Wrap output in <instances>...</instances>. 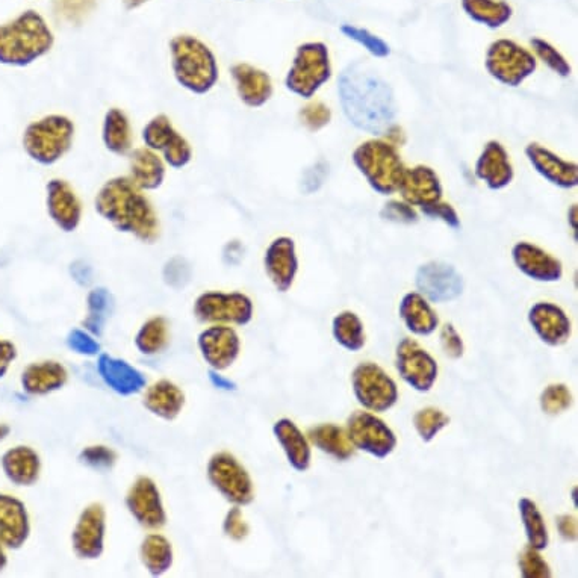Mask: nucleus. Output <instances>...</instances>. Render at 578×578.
I'll use <instances>...</instances> for the list:
<instances>
[{
  "instance_id": "nucleus-44",
  "label": "nucleus",
  "mask_w": 578,
  "mask_h": 578,
  "mask_svg": "<svg viewBox=\"0 0 578 578\" xmlns=\"http://www.w3.org/2000/svg\"><path fill=\"white\" fill-rule=\"evenodd\" d=\"M448 424H450V418L436 408L421 409L414 417L415 429L424 442L433 441Z\"/></svg>"
},
{
  "instance_id": "nucleus-1",
  "label": "nucleus",
  "mask_w": 578,
  "mask_h": 578,
  "mask_svg": "<svg viewBox=\"0 0 578 578\" xmlns=\"http://www.w3.org/2000/svg\"><path fill=\"white\" fill-rule=\"evenodd\" d=\"M342 111L356 128L371 135L388 134L397 115L392 88L364 64H353L339 76Z\"/></svg>"
},
{
  "instance_id": "nucleus-5",
  "label": "nucleus",
  "mask_w": 578,
  "mask_h": 578,
  "mask_svg": "<svg viewBox=\"0 0 578 578\" xmlns=\"http://www.w3.org/2000/svg\"><path fill=\"white\" fill-rule=\"evenodd\" d=\"M75 132V123L67 115H44L26 126L23 149L32 161L50 167L70 152Z\"/></svg>"
},
{
  "instance_id": "nucleus-30",
  "label": "nucleus",
  "mask_w": 578,
  "mask_h": 578,
  "mask_svg": "<svg viewBox=\"0 0 578 578\" xmlns=\"http://www.w3.org/2000/svg\"><path fill=\"white\" fill-rule=\"evenodd\" d=\"M274 435H276L279 444L282 445L289 464L294 470L303 473L311 467V445L294 421L288 420V418L277 421L274 424Z\"/></svg>"
},
{
  "instance_id": "nucleus-40",
  "label": "nucleus",
  "mask_w": 578,
  "mask_h": 578,
  "mask_svg": "<svg viewBox=\"0 0 578 578\" xmlns=\"http://www.w3.org/2000/svg\"><path fill=\"white\" fill-rule=\"evenodd\" d=\"M141 559L152 575H161L173 563V550L167 538L161 535H149L141 545Z\"/></svg>"
},
{
  "instance_id": "nucleus-16",
  "label": "nucleus",
  "mask_w": 578,
  "mask_h": 578,
  "mask_svg": "<svg viewBox=\"0 0 578 578\" xmlns=\"http://www.w3.org/2000/svg\"><path fill=\"white\" fill-rule=\"evenodd\" d=\"M46 206L50 220L63 232H73L82 221L81 199L75 188L64 179H50L46 185Z\"/></svg>"
},
{
  "instance_id": "nucleus-56",
  "label": "nucleus",
  "mask_w": 578,
  "mask_h": 578,
  "mask_svg": "<svg viewBox=\"0 0 578 578\" xmlns=\"http://www.w3.org/2000/svg\"><path fill=\"white\" fill-rule=\"evenodd\" d=\"M327 173H329V165H327L326 162L320 161L312 165V167L306 171L305 176H303V191L311 194L314 193V191L320 190V188L323 187L324 181H326Z\"/></svg>"
},
{
  "instance_id": "nucleus-58",
  "label": "nucleus",
  "mask_w": 578,
  "mask_h": 578,
  "mask_svg": "<svg viewBox=\"0 0 578 578\" xmlns=\"http://www.w3.org/2000/svg\"><path fill=\"white\" fill-rule=\"evenodd\" d=\"M17 349L16 345L10 341L0 339V379L7 374L8 368L16 361Z\"/></svg>"
},
{
  "instance_id": "nucleus-38",
  "label": "nucleus",
  "mask_w": 578,
  "mask_h": 578,
  "mask_svg": "<svg viewBox=\"0 0 578 578\" xmlns=\"http://www.w3.org/2000/svg\"><path fill=\"white\" fill-rule=\"evenodd\" d=\"M333 338L341 347L349 352H359L364 349L367 336H365L364 323L355 312L345 311L333 318Z\"/></svg>"
},
{
  "instance_id": "nucleus-49",
  "label": "nucleus",
  "mask_w": 578,
  "mask_h": 578,
  "mask_svg": "<svg viewBox=\"0 0 578 578\" xmlns=\"http://www.w3.org/2000/svg\"><path fill=\"white\" fill-rule=\"evenodd\" d=\"M330 109L324 103L312 102L300 112V119L309 131H318L330 122Z\"/></svg>"
},
{
  "instance_id": "nucleus-47",
  "label": "nucleus",
  "mask_w": 578,
  "mask_h": 578,
  "mask_svg": "<svg viewBox=\"0 0 578 578\" xmlns=\"http://www.w3.org/2000/svg\"><path fill=\"white\" fill-rule=\"evenodd\" d=\"M532 47L536 55L544 61V64H547L557 75L563 76V78L571 75V66H569L568 61L548 41L542 40V38H533Z\"/></svg>"
},
{
  "instance_id": "nucleus-3",
  "label": "nucleus",
  "mask_w": 578,
  "mask_h": 578,
  "mask_svg": "<svg viewBox=\"0 0 578 578\" xmlns=\"http://www.w3.org/2000/svg\"><path fill=\"white\" fill-rule=\"evenodd\" d=\"M55 35L38 11L26 10L0 25V64L28 67L52 50Z\"/></svg>"
},
{
  "instance_id": "nucleus-51",
  "label": "nucleus",
  "mask_w": 578,
  "mask_h": 578,
  "mask_svg": "<svg viewBox=\"0 0 578 578\" xmlns=\"http://www.w3.org/2000/svg\"><path fill=\"white\" fill-rule=\"evenodd\" d=\"M382 217L385 218V220L394 221V223L411 224L417 223L418 221L417 212L412 208V205L397 202V200L386 203L382 211Z\"/></svg>"
},
{
  "instance_id": "nucleus-21",
  "label": "nucleus",
  "mask_w": 578,
  "mask_h": 578,
  "mask_svg": "<svg viewBox=\"0 0 578 578\" xmlns=\"http://www.w3.org/2000/svg\"><path fill=\"white\" fill-rule=\"evenodd\" d=\"M530 326L535 330L536 335L550 345L559 347L566 344L571 336V321L562 308L553 303H536L529 312Z\"/></svg>"
},
{
  "instance_id": "nucleus-41",
  "label": "nucleus",
  "mask_w": 578,
  "mask_h": 578,
  "mask_svg": "<svg viewBox=\"0 0 578 578\" xmlns=\"http://www.w3.org/2000/svg\"><path fill=\"white\" fill-rule=\"evenodd\" d=\"M168 338H170V333H168L167 320L155 317L143 324L135 342H137L138 350L144 355H156L167 347Z\"/></svg>"
},
{
  "instance_id": "nucleus-48",
  "label": "nucleus",
  "mask_w": 578,
  "mask_h": 578,
  "mask_svg": "<svg viewBox=\"0 0 578 578\" xmlns=\"http://www.w3.org/2000/svg\"><path fill=\"white\" fill-rule=\"evenodd\" d=\"M519 568L524 578H550L551 569L548 563L542 559L541 554L535 548H524L523 554L519 557Z\"/></svg>"
},
{
  "instance_id": "nucleus-4",
  "label": "nucleus",
  "mask_w": 578,
  "mask_h": 578,
  "mask_svg": "<svg viewBox=\"0 0 578 578\" xmlns=\"http://www.w3.org/2000/svg\"><path fill=\"white\" fill-rule=\"evenodd\" d=\"M171 70L176 82L190 93L203 96L220 78L217 56L194 35H176L170 41Z\"/></svg>"
},
{
  "instance_id": "nucleus-39",
  "label": "nucleus",
  "mask_w": 578,
  "mask_h": 578,
  "mask_svg": "<svg viewBox=\"0 0 578 578\" xmlns=\"http://www.w3.org/2000/svg\"><path fill=\"white\" fill-rule=\"evenodd\" d=\"M519 513L523 519L530 547L538 551L545 550L548 547V542H550V535H548L544 516L539 512L535 501L530 500V498H521L519 500Z\"/></svg>"
},
{
  "instance_id": "nucleus-45",
  "label": "nucleus",
  "mask_w": 578,
  "mask_h": 578,
  "mask_svg": "<svg viewBox=\"0 0 578 578\" xmlns=\"http://www.w3.org/2000/svg\"><path fill=\"white\" fill-rule=\"evenodd\" d=\"M572 395L562 383L550 385L541 395V408L545 414L557 415L571 408Z\"/></svg>"
},
{
  "instance_id": "nucleus-60",
  "label": "nucleus",
  "mask_w": 578,
  "mask_h": 578,
  "mask_svg": "<svg viewBox=\"0 0 578 578\" xmlns=\"http://www.w3.org/2000/svg\"><path fill=\"white\" fill-rule=\"evenodd\" d=\"M70 271H72L73 279H75L79 285H88V283L93 280V270H91L90 265L85 264V262H75L72 268H70Z\"/></svg>"
},
{
  "instance_id": "nucleus-36",
  "label": "nucleus",
  "mask_w": 578,
  "mask_h": 578,
  "mask_svg": "<svg viewBox=\"0 0 578 578\" xmlns=\"http://www.w3.org/2000/svg\"><path fill=\"white\" fill-rule=\"evenodd\" d=\"M309 441L323 451L338 460H347L355 453V447L350 442L347 432L336 424H321L312 427L308 432Z\"/></svg>"
},
{
  "instance_id": "nucleus-50",
  "label": "nucleus",
  "mask_w": 578,
  "mask_h": 578,
  "mask_svg": "<svg viewBox=\"0 0 578 578\" xmlns=\"http://www.w3.org/2000/svg\"><path fill=\"white\" fill-rule=\"evenodd\" d=\"M81 459L84 464L94 468V470H109L115 464L117 456L111 448L97 445V447L85 448L82 451Z\"/></svg>"
},
{
  "instance_id": "nucleus-23",
  "label": "nucleus",
  "mask_w": 578,
  "mask_h": 578,
  "mask_svg": "<svg viewBox=\"0 0 578 578\" xmlns=\"http://www.w3.org/2000/svg\"><path fill=\"white\" fill-rule=\"evenodd\" d=\"M513 262L530 279L538 282H557L562 279L563 267L559 259L530 243H518L512 250Z\"/></svg>"
},
{
  "instance_id": "nucleus-7",
  "label": "nucleus",
  "mask_w": 578,
  "mask_h": 578,
  "mask_svg": "<svg viewBox=\"0 0 578 578\" xmlns=\"http://www.w3.org/2000/svg\"><path fill=\"white\" fill-rule=\"evenodd\" d=\"M330 76L332 66L326 44L305 43L297 49L285 84L291 93L311 99L329 81Z\"/></svg>"
},
{
  "instance_id": "nucleus-2",
  "label": "nucleus",
  "mask_w": 578,
  "mask_h": 578,
  "mask_svg": "<svg viewBox=\"0 0 578 578\" xmlns=\"http://www.w3.org/2000/svg\"><path fill=\"white\" fill-rule=\"evenodd\" d=\"M94 208L115 229L134 235L143 243H155L161 235L155 206L129 176L106 181L96 194Z\"/></svg>"
},
{
  "instance_id": "nucleus-27",
  "label": "nucleus",
  "mask_w": 578,
  "mask_h": 578,
  "mask_svg": "<svg viewBox=\"0 0 578 578\" xmlns=\"http://www.w3.org/2000/svg\"><path fill=\"white\" fill-rule=\"evenodd\" d=\"M476 175L491 190H503L513 179V167L506 149L497 141L486 144L477 159Z\"/></svg>"
},
{
  "instance_id": "nucleus-31",
  "label": "nucleus",
  "mask_w": 578,
  "mask_h": 578,
  "mask_svg": "<svg viewBox=\"0 0 578 578\" xmlns=\"http://www.w3.org/2000/svg\"><path fill=\"white\" fill-rule=\"evenodd\" d=\"M2 470L14 485H34L40 477V456L32 448L23 445L11 448L2 456Z\"/></svg>"
},
{
  "instance_id": "nucleus-55",
  "label": "nucleus",
  "mask_w": 578,
  "mask_h": 578,
  "mask_svg": "<svg viewBox=\"0 0 578 578\" xmlns=\"http://www.w3.org/2000/svg\"><path fill=\"white\" fill-rule=\"evenodd\" d=\"M67 344L73 352L87 356L97 355L100 349L96 339L84 330H73L67 338Z\"/></svg>"
},
{
  "instance_id": "nucleus-64",
  "label": "nucleus",
  "mask_w": 578,
  "mask_h": 578,
  "mask_svg": "<svg viewBox=\"0 0 578 578\" xmlns=\"http://www.w3.org/2000/svg\"><path fill=\"white\" fill-rule=\"evenodd\" d=\"M11 429L7 424H0V441H4L10 435Z\"/></svg>"
},
{
  "instance_id": "nucleus-8",
  "label": "nucleus",
  "mask_w": 578,
  "mask_h": 578,
  "mask_svg": "<svg viewBox=\"0 0 578 578\" xmlns=\"http://www.w3.org/2000/svg\"><path fill=\"white\" fill-rule=\"evenodd\" d=\"M486 70L501 84L518 87L535 73L536 58L526 47L501 38L489 46Z\"/></svg>"
},
{
  "instance_id": "nucleus-43",
  "label": "nucleus",
  "mask_w": 578,
  "mask_h": 578,
  "mask_svg": "<svg viewBox=\"0 0 578 578\" xmlns=\"http://www.w3.org/2000/svg\"><path fill=\"white\" fill-rule=\"evenodd\" d=\"M96 7V0H53V14L60 22L79 25Z\"/></svg>"
},
{
  "instance_id": "nucleus-11",
  "label": "nucleus",
  "mask_w": 578,
  "mask_h": 578,
  "mask_svg": "<svg viewBox=\"0 0 578 578\" xmlns=\"http://www.w3.org/2000/svg\"><path fill=\"white\" fill-rule=\"evenodd\" d=\"M208 477L214 488L230 503L246 506L255 498L249 473L232 454L218 453L212 456L208 465Z\"/></svg>"
},
{
  "instance_id": "nucleus-53",
  "label": "nucleus",
  "mask_w": 578,
  "mask_h": 578,
  "mask_svg": "<svg viewBox=\"0 0 578 578\" xmlns=\"http://www.w3.org/2000/svg\"><path fill=\"white\" fill-rule=\"evenodd\" d=\"M249 532V526L244 521L243 512H241L240 507H234L224 519V533L234 541H243L249 536Z\"/></svg>"
},
{
  "instance_id": "nucleus-63",
  "label": "nucleus",
  "mask_w": 578,
  "mask_h": 578,
  "mask_svg": "<svg viewBox=\"0 0 578 578\" xmlns=\"http://www.w3.org/2000/svg\"><path fill=\"white\" fill-rule=\"evenodd\" d=\"M8 559L7 554H5L4 548H2V542H0V571H4L5 566H7Z\"/></svg>"
},
{
  "instance_id": "nucleus-57",
  "label": "nucleus",
  "mask_w": 578,
  "mask_h": 578,
  "mask_svg": "<svg viewBox=\"0 0 578 578\" xmlns=\"http://www.w3.org/2000/svg\"><path fill=\"white\" fill-rule=\"evenodd\" d=\"M421 211H423L427 217L438 218V220L444 221V223L454 227V229L460 226L456 211L451 208V205H447V203L436 202L433 203V205L426 206V208H421Z\"/></svg>"
},
{
  "instance_id": "nucleus-12",
  "label": "nucleus",
  "mask_w": 578,
  "mask_h": 578,
  "mask_svg": "<svg viewBox=\"0 0 578 578\" xmlns=\"http://www.w3.org/2000/svg\"><path fill=\"white\" fill-rule=\"evenodd\" d=\"M347 436L353 447L377 459H385L397 447V436L385 421L371 412L356 411L347 420Z\"/></svg>"
},
{
  "instance_id": "nucleus-54",
  "label": "nucleus",
  "mask_w": 578,
  "mask_h": 578,
  "mask_svg": "<svg viewBox=\"0 0 578 578\" xmlns=\"http://www.w3.org/2000/svg\"><path fill=\"white\" fill-rule=\"evenodd\" d=\"M164 279L168 285L181 288L190 280V267L182 258L171 259L164 268Z\"/></svg>"
},
{
  "instance_id": "nucleus-52",
  "label": "nucleus",
  "mask_w": 578,
  "mask_h": 578,
  "mask_svg": "<svg viewBox=\"0 0 578 578\" xmlns=\"http://www.w3.org/2000/svg\"><path fill=\"white\" fill-rule=\"evenodd\" d=\"M441 345L445 355L451 359H460L464 356V341L460 338L453 324H445L441 329Z\"/></svg>"
},
{
  "instance_id": "nucleus-20",
  "label": "nucleus",
  "mask_w": 578,
  "mask_h": 578,
  "mask_svg": "<svg viewBox=\"0 0 578 578\" xmlns=\"http://www.w3.org/2000/svg\"><path fill=\"white\" fill-rule=\"evenodd\" d=\"M105 527V509L100 504H91L82 512L73 532V548L79 557L97 559L103 553Z\"/></svg>"
},
{
  "instance_id": "nucleus-61",
  "label": "nucleus",
  "mask_w": 578,
  "mask_h": 578,
  "mask_svg": "<svg viewBox=\"0 0 578 578\" xmlns=\"http://www.w3.org/2000/svg\"><path fill=\"white\" fill-rule=\"evenodd\" d=\"M209 376H211L212 383H214V385H217L218 388L235 389V383L234 382H230V380H227V379H224V377L218 376V374L214 373V371H211V374H209Z\"/></svg>"
},
{
  "instance_id": "nucleus-6",
  "label": "nucleus",
  "mask_w": 578,
  "mask_h": 578,
  "mask_svg": "<svg viewBox=\"0 0 578 578\" xmlns=\"http://www.w3.org/2000/svg\"><path fill=\"white\" fill-rule=\"evenodd\" d=\"M353 161L377 193L394 194L400 188L406 168L392 144L382 140L362 143L353 153Z\"/></svg>"
},
{
  "instance_id": "nucleus-10",
  "label": "nucleus",
  "mask_w": 578,
  "mask_h": 578,
  "mask_svg": "<svg viewBox=\"0 0 578 578\" xmlns=\"http://www.w3.org/2000/svg\"><path fill=\"white\" fill-rule=\"evenodd\" d=\"M144 146L153 152L161 153L165 164L181 170L193 161V147L190 141L176 131L170 117L165 114L155 115L141 132Z\"/></svg>"
},
{
  "instance_id": "nucleus-14",
  "label": "nucleus",
  "mask_w": 578,
  "mask_h": 578,
  "mask_svg": "<svg viewBox=\"0 0 578 578\" xmlns=\"http://www.w3.org/2000/svg\"><path fill=\"white\" fill-rule=\"evenodd\" d=\"M395 367L401 379L418 392H429L438 379V362L411 338L401 339L397 345Z\"/></svg>"
},
{
  "instance_id": "nucleus-32",
  "label": "nucleus",
  "mask_w": 578,
  "mask_h": 578,
  "mask_svg": "<svg viewBox=\"0 0 578 578\" xmlns=\"http://www.w3.org/2000/svg\"><path fill=\"white\" fill-rule=\"evenodd\" d=\"M67 370L58 362L46 361L29 365L22 374V386L28 394L44 395L58 391L67 382Z\"/></svg>"
},
{
  "instance_id": "nucleus-62",
  "label": "nucleus",
  "mask_w": 578,
  "mask_h": 578,
  "mask_svg": "<svg viewBox=\"0 0 578 578\" xmlns=\"http://www.w3.org/2000/svg\"><path fill=\"white\" fill-rule=\"evenodd\" d=\"M147 2H149V0H123V5H125L126 10L132 11L143 7Z\"/></svg>"
},
{
  "instance_id": "nucleus-19",
  "label": "nucleus",
  "mask_w": 578,
  "mask_h": 578,
  "mask_svg": "<svg viewBox=\"0 0 578 578\" xmlns=\"http://www.w3.org/2000/svg\"><path fill=\"white\" fill-rule=\"evenodd\" d=\"M264 264L265 271L277 291L286 293L293 286L299 271V258L294 241L288 237L276 238L265 252Z\"/></svg>"
},
{
  "instance_id": "nucleus-46",
  "label": "nucleus",
  "mask_w": 578,
  "mask_h": 578,
  "mask_svg": "<svg viewBox=\"0 0 578 578\" xmlns=\"http://www.w3.org/2000/svg\"><path fill=\"white\" fill-rule=\"evenodd\" d=\"M342 34L345 37H349L350 40H355L356 43L364 46L371 55L377 56V58H385L389 55V46L382 40V38L377 37V35L371 34L367 29L356 28L352 25H344L341 28Z\"/></svg>"
},
{
  "instance_id": "nucleus-25",
  "label": "nucleus",
  "mask_w": 578,
  "mask_h": 578,
  "mask_svg": "<svg viewBox=\"0 0 578 578\" xmlns=\"http://www.w3.org/2000/svg\"><path fill=\"white\" fill-rule=\"evenodd\" d=\"M31 526H29L28 510L23 501L11 495L0 494V542L5 547H22L28 541Z\"/></svg>"
},
{
  "instance_id": "nucleus-26",
  "label": "nucleus",
  "mask_w": 578,
  "mask_h": 578,
  "mask_svg": "<svg viewBox=\"0 0 578 578\" xmlns=\"http://www.w3.org/2000/svg\"><path fill=\"white\" fill-rule=\"evenodd\" d=\"M230 75L234 78L238 96L250 108H261L273 96V81L264 70L240 63L230 69Z\"/></svg>"
},
{
  "instance_id": "nucleus-33",
  "label": "nucleus",
  "mask_w": 578,
  "mask_h": 578,
  "mask_svg": "<svg viewBox=\"0 0 578 578\" xmlns=\"http://www.w3.org/2000/svg\"><path fill=\"white\" fill-rule=\"evenodd\" d=\"M102 141L114 155L125 156L132 152L134 131L131 120L123 109L111 108L105 114L102 125Z\"/></svg>"
},
{
  "instance_id": "nucleus-22",
  "label": "nucleus",
  "mask_w": 578,
  "mask_h": 578,
  "mask_svg": "<svg viewBox=\"0 0 578 578\" xmlns=\"http://www.w3.org/2000/svg\"><path fill=\"white\" fill-rule=\"evenodd\" d=\"M404 202L409 205H417L420 208L441 202L442 185L438 175L426 165H418L414 168H406L400 188Z\"/></svg>"
},
{
  "instance_id": "nucleus-17",
  "label": "nucleus",
  "mask_w": 578,
  "mask_h": 578,
  "mask_svg": "<svg viewBox=\"0 0 578 578\" xmlns=\"http://www.w3.org/2000/svg\"><path fill=\"white\" fill-rule=\"evenodd\" d=\"M199 347L203 358L214 370H226L240 355V336L230 327L212 326L199 336Z\"/></svg>"
},
{
  "instance_id": "nucleus-35",
  "label": "nucleus",
  "mask_w": 578,
  "mask_h": 578,
  "mask_svg": "<svg viewBox=\"0 0 578 578\" xmlns=\"http://www.w3.org/2000/svg\"><path fill=\"white\" fill-rule=\"evenodd\" d=\"M184 403V392L168 380L156 382L144 395V406L164 420H175L181 414Z\"/></svg>"
},
{
  "instance_id": "nucleus-18",
  "label": "nucleus",
  "mask_w": 578,
  "mask_h": 578,
  "mask_svg": "<svg viewBox=\"0 0 578 578\" xmlns=\"http://www.w3.org/2000/svg\"><path fill=\"white\" fill-rule=\"evenodd\" d=\"M129 510L141 526L147 529H159L164 526L165 510L162 506L158 486L149 477H140L126 498Z\"/></svg>"
},
{
  "instance_id": "nucleus-37",
  "label": "nucleus",
  "mask_w": 578,
  "mask_h": 578,
  "mask_svg": "<svg viewBox=\"0 0 578 578\" xmlns=\"http://www.w3.org/2000/svg\"><path fill=\"white\" fill-rule=\"evenodd\" d=\"M462 10L473 22L489 29L503 28L513 16L506 0H462Z\"/></svg>"
},
{
  "instance_id": "nucleus-59",
  "label": "nucleus",
  "mask_w": 578,
  "mask_h": 578,
  "mask_svg": "<svg viewBox=\"0 0 578 578\" xmlns=\"http://www.w3.org/2000/svg\"><path fill=\"white\" fill-rule=\"evenodd\" d=\"M557 529L565 541H577V521L574 516L562 515L557 518Z\"/></svg>"
},
{
  "instance_id": "nucleus-34",
  "label": "nucleus",
  "mask_w": 578,
  "mask_h": 578,
  "mask_svg": "<svg viewBox=\"0 0 578 578\" xmlns=\"http://www.w3.org/2000/svg\"><path fill=\"white\" fill-rule=\"evenodd\" d=\"M400 317L415 335L429 336L438 329L439 318L421 294L409 293L400 303Z\"/></svg>"
},
{
  "instance_id": "nucleus-9",
  "label": "nucleus",
  "mask_w": 578,
  "mask_h": 578,
  "mask_svg": "<svg viewBox=\"0 0 578 578\" xmlns=\"http://www.w3.org/2000/svg\"><path fill=\"white\" fill-rule=\"evenodd\" d=\"M356 400L368 411L386 412L398 401L397 383L373 362H362L352 374Z\"/></svg>"
},
{
  "instance_id": "nucleus-28",
  "label": "nucleus",
  "mask_w": 578,
  "mask_h": 578,
  "mask_svg": "<svg viewBox=\"0 0 578 578\" xmlns=\"http://www.w3.org/2000/svg\"><path fill=\"white\" fill-rule=\"evenodd\" d=\"M167 175L164 159L146 146L129 153V178L143 191L162 187Z\"/></svg>"
},
{
  "instance_id": "nucleus-15",
  "label": "nucleus",
  "mask_w": 578,
  "mask_h": 578,
  "mask_svg": "<svg viewBox=\"0 0 578 578\" xmlns=\"http://www.w3.org/2000/svg\"><path fill=\"white\" fill-rule=\"evenodd\" d=\"M417 288L421 296L432 303L456 300L464 291V279L456 268L444 262H429L418 268Z\"/></svg>"
},
{
  "instance_id": "nucleus-24",
  "label": "nucleus",
  "mask_w": 578,
  "mask_h": 578,
  "mask_svg": "<svg viewBox=\"0 0 578 578\" xmlns=\"http://www.w3.org/2000/svg\"><path fill=\"white\" fill-rule=\"evenodd\" d=\"M532 167L550 184L560 188H574L578 184V168L574 162L554 155L541 144H529L526 149Z\"/></svg>"
},
{
  "instance_id": "nucleus-29",
  "label": "nucleus",
  "mask_w": 578,
  "mask_h": 578,
  "mask_svg": "<svg viewBox=\"0 0 578 578\" xmlns=\"http://www.w3.org/2000/svg\"><path fill=\"white\" fill-rule=\"evenodd\" d=\"M97 368H99L100 376L105 380L106 385L119 394H137L146 386V379H144L143 374L122 359L102 355Z\"/></svg>"
},
{
  "instance_id": "nucleus-13",
  "label": "nucleus",
  "mask_w": 578,
  "mask_h": 578,
  "mask_svg": "<svg viewBox=\"0 0 578 578\" xmlns=\"http://www.w3.org/2000/svg\"><path fill=\"white\" fill-rule=\"evenodd\" d=\"M194 315L202 323L246 326L253 318V303L246 294L209 291L196 300Z\"/></svg>"
},
{
  "instance_id": "nucleus-42",
  "label": "nucleus",
  "mask_w": 578,
  "mask_h": 578,
  "mask_svg": "<svg viewBox=\"0 0 578 578\" xmlns=\"http://www.w3.org/2000/svg\"><path fill=\"white\" fill-rule=\"evenodd\" d=\"M112 297L108 289H93L88 294V317L85 320V327L94 335L102 333L103 326L111 314Z\"/></svg>"
}]
</instances>
